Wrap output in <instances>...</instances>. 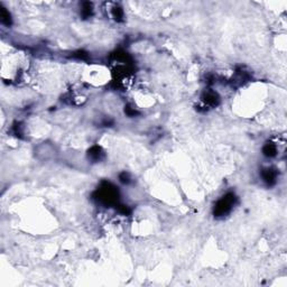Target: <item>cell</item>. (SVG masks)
<instances>
[{
	"mask_svg": "<svg viewBox=\"0 0 287 287\" xmlns=\"http://www.w3.org/2000/svg\"><path fill=\"white\" fill-rule=\"evenodd\" d=\"M234 200H236V197L233 194L226 195L223 199L219 201L218 204L215 205L214 213H217V215H223L228 213L232 208V205L234 204Z\"/></svg>",
	"mask_w": 287,
	"mask_h": 287,
	"instance_id": "6da1fadb",
	"label": "cell"
},
{
	"mask_svg": "<svg viewBox=\"0 0 287 287\" xmlns=\"http://www.w3.org/2000/svg\"><path fill=\"white\" fill-rule=\"evenodd\" d=\"M275 178H276V174L273 172L272 169H266V172H264V179L268 184L274 183Z\"/></svg>",
	"mask_w": 287,
	"mask_h": 287,
	"instance_id": "7a4b0ae2",
	"label": "cell"
},
{
	"mask_svg": "<svg viewBox=\"0 0 287 287\" xmlns=\"http://www.w3.org/2000/svg\"><path fill=\"white\" fill-rule=\"evenodd\" d=\"M0 17H1V21H3V24H6V25H9V24H10V15H9V13L6 10L5 8H1V10H0Z\"/></svg>",
	"mask_w": 287,
	"mask_h": 287,
	"instance_id": "3957f363",
	"label": "cell"
},
{
	"mask_svg": "<svg viewBox=\"0 0 287 287\" xmlns=\"http://www.w3.org/2000/svg\"><path fill=\"white\" fill-rule=\"evenodd\" d=\"M264 153H265V155H267V156H274V155L276 154V147H275L273 144H269V145H267V146L264 148Z\"/></svg>",
	"mask_w": 287,
	"mask_h": 287,
	"instance_id": "277c9868",
	"label": "cell"
},
{
	"mask_svg": "<svg viewBox=\"0 0 287 287\" xmlns=\"http://www.w3.org/2000/svg\"><path fill=\"white\" fill-rule=\"evenodd\" d=\"M112 15L117 20H120L121 18H122V10H121V8H118V7L113 8Z\"/></svg>",
	"mask_w": 287,
	"mask_h": 287,
	"instance_id": "5b68a950",
	"label": "cell"
},
{
	"mask_svg": "<svg viewBox=\"0 0 287 287\" xmlns=\"http://www.w3.org/2000/svg\"><path fill=\"white\" fill-rule=\"evenodd\" d=\"M91 11H92V6H91V3H83V9H82L83 15L89 16L90 14H91Z\"/></svg>",
	"mask_w": 287,
	"mask_h": 287,
	"instance_id": "8992f818",
	"label": "cell"
}]
</instances>
